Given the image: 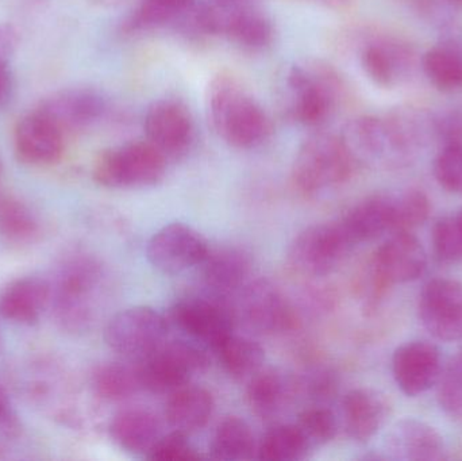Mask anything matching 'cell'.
<instances>
[{
    "mask_svg": "<svg viewBox=\"0 0 462 461\" xmlns=\"http://www.w3.org/2000/svg\"><path fill=\"white\" fill-rule=\"evenodd\" d=\"M208 111L217 134L233 148H258L273 133L265 108L229 72L217 73L208 83Z\"/></svg>",
    "mask_w": 462,
    "mask_h": 461,
    "instance_id": "1",
    "label": "cell"
},
{
    "mask_svg": "<svg viewBox=\"0 0 462 461\" xmlns=\"http://www.w3.org/2000/svg\"><path fill=\"white\" fill-rule=\"evenodd\" d=\"M280 88L285 116L301 126L314 129L322 126L341 102V78L322 61L291 65L285 70Z\"/></svg>",
    "mask_w": 462,
    "mask_h": 461,
    "instance_id": "2",
    "label": "cell"
},
{
    "mask_svg": "<svg viewBox=\"0 0 462 461\" xmlns=\"http://www.w3.org/2000/svg\"><path fill=\"white\" fill-rule=\"evenodd\" d=\"M356 164L341 135L317 132L299 146L291 181L301 197H319L349 180Z\"/></svg>",
    "mask_w": 462,
    "mask_h": 461,
    "instance_id": "3",
    "label": "cell"
},
{
    "mask_svg": "<svg viewBox=\"0 0 462 461\" xmlns=\"http://www.w3.org/2000/svg\"><path fill=\"white\" fill-rule=\"evenodd\" d=\"M168 160L148 141H132L99 154L94 179L107 189H145L164 179Z\"/></svg>",
    "mask_w": 462,
    "mask_h": 461,
    "instance_id": "4",
    "label": "cell"
},
{
    "mask_svg": "<svg viewBox=\"0 0 462 461\" xmlns=\"http://www.w3.org/2000/svg\"><path fill=\"white\" fill-rule=\"evenodd\" d=\"M426 267L425 248L412 232L393 233L369 262L364 286L369 305L377 302L390 287L417 281Z\"/></svg>",
    "mask_w": 462,
    "mask_h": 461,
    "instance_id": "5",
    "label": "cell"
},
{
    "mask_svg": "<svg viewBox=\"0 0 462 461\" xmlns=\"http://www.w3.org/2000/svg\"><path fill=\"white\" fill-rule=\"evenodd\" d=\"M137 363L143 390L153 394L178 392L208 367L205 346L186 340H167L156 352Z\"/></svg>",
    "mask_w": 462,
    "mask_h": 461,
    "instance_id": "6",
    "label": "cell"
},
{
    "mask_svg": "<svg viewBox=\"0 0 462 461\" xmlns=\"http://www.w3.org/2000/svg\"><path fill=\"white\" fill-rule=\"evenodd\" d=\"M170 325L156 309L134 306L111 317L105 340L111 351L127 362H140L168 340Z\"/></svg>",
    "mask_w": 462,
    "mask_h": 461,
    "instance_id": "7",
    "label": "cell"
},
{
    "mask_svg": "<svg viewBox=\"0 0 462 461\" xmlns=\"http://www.w3.org/2000/svg\"><path fill=\"white\" fill-rule=\"evenodd\" d=\"M233 309L236 321L261 335H282L299 325L298 314L282 290L272 281L258 279L238 290Z\"/></svg>",
    "mask_w": 462,
    "mask_h": 461,
    "instance_id": "8",
    "label": "cell"
},
{
    "mask_svg": "<svg viewBox=\"0 0 462 461\" xmlns=\"http://www.w3.org/2000/svg\"><path fill=\"white\" fill-rule=\"evenodd\" d=\"M353 248L338 221L311 225L293 238L288 262L300 275L323 278L334 272Z\"/></svg>",
    "mask_w": 462,
    "mask_h": 461,
    "instance_id": "9",
    "label": "cell"
},
{
    "mask_svg": "<svg viewBox=\"0 0 462 461\" xmlns=\"http://www.w3.org/2000/svg\"><path fill=\"white\" fill-rule=\"evenodd\" d=\"M171 319L181 332L211 351L234 333L236 322L233 309L218 295L176 300Z\"/></svg>",
    "mask_w": 462,
    "mask_h": 461,
    "instance_id": "10",
    "label": "cell"
},
{
    "mask_svg": "<svg viewBox=\"0 0 462 461\" xmlns=\"http://www.w3.org/2000/svg\"><path fill=\"white\" fill-rule=\"evenodd\" d=\"M208 251V241L197 229L183 222H172L152 235L146 245V257L159 272L179 275L200 267Z\"/></svg>",
    "mask_w": 462,
    "mask_h": 461,
    "instance_id": "11",
    "label": "cell"
},
{
    "mask_svg": "<svg viewBox=\"0 0 462 461\" xmlns=\"http://www.w3.org/2000/svg\"><path fill=\"white\" fill-rule=\"evenodd\" d=\"M146 141L165 159L184 156L195 140V124L191 111L178 99L154 100L143 118Z\"/></svg>",
    "mask_w": 462,
    "mask_h": 461,
    "instance_id": "12",
    "label": "cell"
},
{
    "mask_svg": "<svg viewBox=\"0 0 462 461\" xmlns=\"http://www.w3.org/2000/svg\"><path fill=\"white\" fill-rule=\"evenodd\" d=\"M423 327L442 341L462 338V281L434 279L423 287L418 303Z\"/></svg>",
    "mask_w": 462,
    "mask_h": 461,
    "instance_id": "13",
    "label": "cell"
},
{
    "mask_svg": "<svg viewBox=\"0 0 462 461\" xmlns=\"http://www.w3.org/2000/svg\"><path fill=\"white\" fill-rule=\"evenodd\" d=\"M21 161L35 167L54 164L64 153V132L40 110L19 119L14 133Z\"/></svg>",
    "mask_w": 462,
    "mask_h": 461,
    "instance_id": "14",
    "label": "cell"
},
{
    "mask_svg": "<svg viewBox=\"0 0 462 461\" xmlns=\"http://www.w3.org/2000/svg\"><path fill=\"white\" fill-rule=\"evenodd\" d=\"M393 373L399 389L417 397L431 389L441 375L439 348L426 341H412L396 349L393 357Z\"/></svg>",
    "mask_w": 462,
    "mask_h": 461,
    "instance_id": "15",
    "label": "cell"
},
{
    "mask_svg": "<svg viewBox=\"0 0 462 461\" xmlns=\"http://www.w3.org/2000/svg\"><path fill=\"white\" fill-rule=\"evenodd\" d=\"M37 110L65 132L83 129L100 121L107 111V102L95 89L68 88L46 97Z\"/></svg>",
    "mask_w": 462,
    "mask_h": 461,
    "instance_id": "16",
    "label": "cell"
},
{
    "mask_svg": "<svg viewBox=\"0 0 462 461\" xmlns=\"http://www.w3.org/2000/svg\"><path fill=\"white\" fill-rule=\"evenodd\" d=\"M102 271L88 259L78 260L64 271L59 284V310L62 318L73 325L89 319V302L99 287Z\"/></svg>",
    "mask_w": 462,
    "mask_h": 461,
    "instance_id": "17",
    "label": "cell"
},
{
    "mask_svg": "<svg viewBox=\"0 0 462 461\" xmlns=\"http://www.w3.org/2000/svg\"><path fill=\"white\" fill-rule=\"evenodd\" d=\"M341 414L346 435L357 443H366L384 427L390 405L384 395L374 390L355 389L342 400Z\"/></svg>",
    "mask_w": 462,
    "mask_h": 461,
    "instance_id": "18",
    "label": "cell"
},
{
    "mask_svg": "<svg viewBox=\"0 0 462 461\" xmlns=\"http://www.w3.org/2000/svg\"><path fill=\"white\" fill-rule=\"evenodd\" d=\"M387 459L434 461L445 459V443L430 425L418 420H403L385 440Z\"/></svg>",
    "mask_w": 462,
    "mask_h": 461,
    "instance_id": "19",
    "label": "cell"
},
{
    "mask_svg": "<svg viewBox=\"0 0 462 461\" xmlns=\"http://www.w3.org/2000/svg\"><path fill=\"white\" fill-rule=\"evenodd\" d=\"M252 265V257L245 249L226 245L210 248L200 267L208 289L214 295L225 297L238 291L249 281Z\"/></svg>",
    "mask_w": 462,
    "mask_h": 461,
    "instance_id": "20",
    "label": "cell"
},
{
    "mask_svg": "<svg viewBox=\"0 0 462 461\" xmlns=\"http://www.w3.org/2000/svg\"><path fill=\"white\" fill-rule=\"evenodd\" d=\"M395 198L372 195L356 203L341 218L339 226L353 245L374 240L393 227Z\"/></svg>",
    "mask_w": 462,
    "mask_h": 461,
    "instance_id": "21",
    "label": "cell"
},
{
    "mask_svg": "<svg viewBox=\"0 0 462 461\" xmlns=\"http://www.w3.org/2000/svg\"><path fill=\"white\" fill-rule=\"evenodd\" d=\"M295 392V382L279 370L263 367L250 376L246 400L258 419L272 422L282 416Z\"/></svg>",
    "mask_w": 462,
    "mask_h": 461,
    "instance_id": "22",
    "label": "cell"
},
{
    "mask_svg": "<svg viewBox=\"0 0 462 461\" xmlns=\"http://www.w3.org/2000/svg\"><path fill=\"white\" fill-rule=\"evenodd\" d=\"M162 435L159 417L146 409L119 411L110 424V436L114 443L133 455L146 456Z\"/></svg>",
    "mask_w": 462,
    "mask_h": 461,
    "instance_id": "23",
    "label": "cell"
},
{
    "mask_svg": "<svg viewBox=\"0 0 462 461\" xmlns=\"http://www.w3.org/2000/svg\"><path fill=\"white\" fill-rule=\"evenodd\" d=\"M341 138L356 162L379 159L399 143L395 127L376 116L350 119L342 130Z\"/></svg>",
    "mask_w": 462,
    "mask_h": 461,
    "instance_id": "24",
    "label": "cell"
},
{
    "mask_svg": "<svg viewBox=\"0 0 462 461\" xmlns=\"http://www.w3.org/2000/svg\"><path fill=\"white\" fill-rule=\"evenodd\" d=\"M214 406V398L208 390L189 383L170 395L165 420L171 429L189 436L208 424Z\"/></svg>",
    "mask_w": 462,
    "mask_h": 461,
    "instance_id": "25",
    "label": "cell"
},
{
    "mask_svg": "<svg viewBox=\"0 0 462 461\" xmlns=\"http://www.w3.org/2000/svg\"><path fill=\"white\" fill-rule=\"evenodd\" d=\"M51 287L37 278L13 281L0 295V314L8 321L32 325L48 306Z\"/></svg>",
    "mask_w": 462,
    "mask_h": 461,
    "instance_id": "26",
    "label": "cell"
},
{
    "mask_svg": "<svg viewBox=\"0 0 462 461\" xmlns=\"http://www.w3.org/2000/svg\"><path fill=\"white\" fill-rule=\"evenodd\" d=\"M195 3L197 0H138L122 29L127 34L151 32L162 27L175 29Z\"/></svg>",
    "mask_w": 462,
    "mask_h": 461,
    "instance_id": "27",
    "label": "cell"
},
{
    "mask_svg": "<svg viewBox=\"0 0 462 461\" xmlns=\"http://www.w3.org/2000/svg\"><path fill=\"white\" fill-rule=\"evenodd\" d=\"M258 443L245 420L230 416L222 420L210 443V457L217 460H250L257 455Z\"/></svg>",
    "mask_w": 462,
    "mask_h": 461,
    "instance_id": "28",
    "label": "cell"
},
{
    "mask_svg": "<svg viewBox=\"0 0 462 461\" xmlns=\"http://www.w3.org/2000/svg\"><path fill=\"white\" fill-rule=\"evenodd\" d=\"M219 364L234 379H249L263 368L265 351L257 341L231 333L216 349Z\"/></svg>",
    "mask_w": 462,
    "mask_h": 461,
    "instance_id": "29",
    "label": "cell"
},
{
    "mask_svg": "<svg viewBox=\"0 0 462 461\" xmlns=\"http://www.w3.org/2000/svg\"><path fill=\"white\" fill-rule=\"evenodd\" d=\"M314 451L296 424H279L265 433L257 446L255 457L265 461H300Z\"/></svg>",
    "mask_w": 462,
    "mask_h": 461,
    "instance_id": "30",
    "label": "cell"
},
{
    "mask_svg": "<svg viewBox=\"0 0 462 461\" xmlns=\"http://www.w3.org/2000/svg\"><path fill=\"white\" fill-rule=\"evenodd\" d=\"M95 392L111 402L129 400L143 390L137 363H107L100 365L92 376Z\"/></svg>",
    "mask_w": 462,
    "mask_h": 461,
    "instance_id": "31",
    "label": "cell"
},
{
    "mask_svg": "<svg viewBox=\"0 0 462 461\" xmlns=\"http://www.w3.org/2000/svg\"><path fill=\"white\" fill-rule=\"evenodd\" d=\"M422 65L429 80L441 91L462 88V49L458 46L442 43L429 49Z\"/></svg>",
    "mask_w": 462,
    "mask_h": 461,
    "instance_id": "32",
    "label": "cell"
},
{
    "mask_svg": "<svg viewBox=\"0 0 462 461\" xmlns=\"http://www.w3.org/2000/svg\"><path fill=\"white\" fill-rule=\"evenodd\" d=\"M40 233L37 217L15 195L0 191V237L11 243H29Z\"/></svg>",
    "mask_w": 462,
    "mask_h": 461,
    "instance_id": "33",
    "label": "cell"
},
{
    "mask_svg": "<svg viewBox=\"0 0 462 461\" xmlns=\"http://www.w3.org/2000/svg\"><path fill=\"white\" fill-rule=\"evenodd\" d=\"M398 51L387 43H368L361 51V67L376 86L391 88L398 81Z\"/></svg>",
    "mask_w": 462,
    "mask_h": 461,
    "instance_id": "34",
    "label": "cell"
},
{
    "mask_svg": "<svg viewBox=\"0 0 462 461\" xmlns=\"http://www.w3.org/2000/svg\"><path fill=\"white\" fill-rule=\"evenodd\" d=\"M296 425L314 449L333 441L338 432V420L333 410L325 405H312L304 409L299 414Z\"/></svg>",
    "mask_w": 462,
    "mask_h": 461,
    "instance_id": "35",
    "label": "cell"
},
{
    "mask_svg": "<svg viewBox=\"0 0 462 461\" xmlns=\"http://www.w3.org/2000/svg\"><path fill=\"white\" fill-rule=\"evenodd\" d=\"M430 200L422 191H409L395 198L391 232H412L430 214Z\"/></svg>",
    "mask_w": 462,
    "mask_h": 461,
    "instance_id": "36",
    "label": "cell"
},
{
    "mask_svg": "<svg viewBox=\"0 0 462 461\" xmlns=\"http://www.w3.org/2000/svg\"><path fill=\"white\" fill-rule=\"evenodd\" d=\"M296 392H300L314 405H325L333 400L338 392V376L331 368L318 365L304 371L299 381L295 382Z\"/></svg>",
    "mask_w": 462,
    "mask_h": 461,
    "instance_id": "37",
    "label": "cell"
},
{
    "mask_svg": "<svg viewBox=\"0 0 462 461\" xmlns=\"http://www.w3.org/2000/svg\"><path fill=\"white\" fill-rule=\"evenodd\" d=\"M439 402L445 413L462 419V351L452 357L439 375Z\"/></svg>",
    "mask_w": 462,
    "mask_h": 461,
    "instance_id": "38",
    "label": "cell"
},
{
    "mask_svg": "<svg viewBox=\"0 0 462 461\" xmlns=\"http://www.w3.org/2000/svg\"><path fill=\"white\" fill-rule=\"evenodd\" d=\"M434 175L442 189L462 194V143H448L434 162Z\"/></svg>",
    "mask_w": 462,
    "mask_h": 461,
    "instance_id": "39",
    "label": "cell"
},
{
    "mask_svg": "<svg viewBox=\"0 0 462 461\" xmlns=\"http://www.w3.org/2000/svg\"><path fill=\"white\" fill-rule=\"evenodd\" d=\"M145 457L149 460L189 461L202 456L189 440V435L172 430L168 435H162Z\"/></svg>",
    "mask_w": 462,
    "mask_h": 461,
    "instance_id": "40",
    "label": "cell"
},
{
    "mask_svg": "<svg viewBox=\"0 0 462 461\" xmlns=\"http://www.w3.org/2000/svg\"><path fill=\"white\" fill-rule=\"evenodd\" d=\"M0 432L7 436H15L19 432L18 416L11 405L7 392L0 386Z\"/></svg>",
    "mask_w": 462,
    "mask_h": 461,
    "instance_id": "41",
    "label": "cell"
},
{
    "mask_svg": "<svg viewBox=\"0 0 462 461\" xmlns=\"http://www.w3.org/2000/svg\"><path fill=\"white\" fill-rule=\"evenodd\" d=\"M439 132L448 143H462V115L448 114L439 121Z\"/></svg>",
    "mask_w": 462,
    "mask_h": 461,
    "instance_id": "42",
    "label": "cell"
},
{
    "mask_svg": "<svg viewBox=\"0 0 462 461\" xmlns=\"http://www.w3.org/2000/svg\"><path fill=\"white\" fill-rule=\"evenodd\" d=\"M19 35L15 27L0 23V61L8 62L18 48Z\"/></svg>",
    "mask_w": 462,
    "mask_h": 461,
    "instance_id": "43",
    "label": "cell"
},
{
    "mask_svg": "<svg viewBox=\"0 0 462 461\" xmlns=\"http://www.w3.org/2000/svg\"><path fill=\"white\" fill-rule=\"evenodd\" d=\"M11 89V73L8 62L0 61V105L7 99Z\"/></svg>",
    "mask_w": 462,
    "mask_h": 461,
    "instance_id": "44",
    "label": "cell"
},
{
    "mask_svg": "<svg viewBox=\"0 0 462 461\" xmlns=\"http://www.w3.org/2000/svg\"><path fill=\"white\" fill-rule=\"evenodd\" d=\"M314 2L319 3V5H325V7L331 8V10L344 11L352 7L355 0H314Z\"/></svg>",
    "mask_w": 462,
    "mask_h": 461,
    "instance_id": "45",
    "label": "cell"
},
{
    "mask_svg": "<svg viewBox=\"0 0 462 461\" xmlns=\"http://www.w3.org/2000/svg\"><path fill=\"white\" fill-rule=\"evenodd\" d=\"M453 217V221H455L456 229H457L458 235H460L461 243H462V210L458 211L457 214H455Z\"/></svg>",
    "mask_w": 462,
    "mask_h": 461,
    "instance_id": "46",
    "label": "cell"
},
{
    "mask_svg": "<svg viewBox=\"0 0 462 461\" xmlns=\"http://www.w3.org/2000/svg\"><path fill=\"white\" fill-rule=\"evenodd\" d=\"M92 2L97 3L100 5H121L124 0H92Z\"/></svg>",
    "mask_w": 462,
    "mask_h": 461,
    "instance_id": "47",
    "label": "cell"
},
{
    "mask_svg": "<svg viewBox=\"0 0 462 461\" xmlns=\"http://www.w3.org/2000/svg\"><path fill=\"white\" fill-rule=\"evenodd\" d=\"M216 2H221V3H246V2H250V0H216Z\"/></svg>",
    "mask_w": 462,
    "mask_h": 461,
    "instance_id": "48",
    "label": "cell"
},
{
    "mask_svg": "<svg viewBox=\"0 0 462 461\" xmlns=\"http://www.w3.org/2000/svg\"><path fill=\"white\" fill-rule=\"evenodd\" d=\"M452 2L457 3V5H462V0H452Z\"/></svg>",
    "mask_w": 462,
    "mask_h": 461,
    "instance_id": "49",
    "label": "cell"
}]
</instances>
